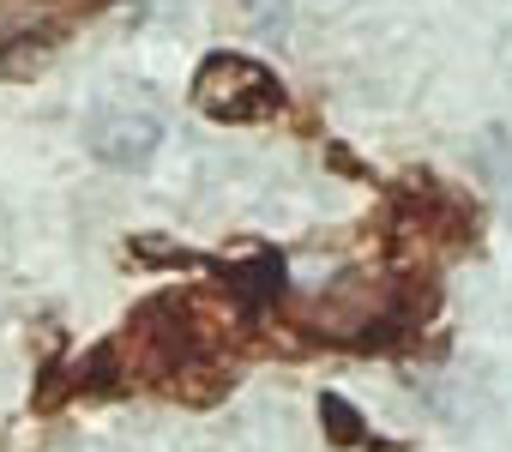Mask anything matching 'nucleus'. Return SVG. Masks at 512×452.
<instances>
[{
  "instance_id": "f257e3e1",
  "label": "nucleus",
  "mask_w": 512,
  "mask_h": 452,
  "mask_svg": "<svg viewBox=\"0 0 512 452\" xmlns=\"http://www.w3.org/2000/svg\"><path fill=\"white\" fill-rule=\"evenodd\" d=\"M193 109L217 127H260L272 115L290 109V91L284 79L266 67V61H253V55H235V49H211L199 67H193V85H187Z\"/></svg>"
},
{
  "instance_id": "f03ea898",
  "label": "nucleus",
  "mask_w": 512,
  "mask_h": 452,
  "mask_svg": "<svg viewBox=\"0 0 512 452\" xmlns=\"http://www.w3.org/2000/svg\"><path fill=\"white\" fill-rule=\"evenodd\" d=\"M85 145L103 163H115V169L145 163L163 145V103H157V91L151 85H115V91H103L91 103V115H85Z\"/></svg>"
},
{
  "instance_id": "7ed1b4c3",
  "label": "nucleus",
  "mask_w": 512,
  "mask_h": 452,
  "mask_svg": "<svg viewBox=\"0 0 512 452\" xmlns=\"http://www.w3.org/2000/svg\"><path fill=\"white\" fill-rule=\"evenodd\" d=\"M320 422H326V434H332L338 446H362V416H356L350 398L326 392V398H320Z\"/></svg>"
}]
</instances>
